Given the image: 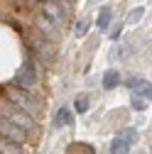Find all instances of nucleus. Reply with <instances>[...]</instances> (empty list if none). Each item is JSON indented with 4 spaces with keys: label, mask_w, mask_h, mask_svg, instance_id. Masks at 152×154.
<instances>
[{
    "label": "nucleus",
    "mask_w": 152,
    "mask_h": 154,
    "mask_svg": "<svg viewBox=\"0 0 152 154\" xmlns=\"http://www.w3.org/2000/svg\"><path fill=\"white\" fill-rule=\"evenodd\" d=\"M135 91H138V95H140V98H150V100H152V83L140 81V86H138Z\"/></svg>",
    "instance_id": "4468645a"
},
{
    "label": "nucleus",
    "mask_w": 152,
    "mask_h": 154,
    "mask_svg": "<svg viewBox=\"0 0 152 154\" xmlns=\"http://www.w3.org/2000/svg\"><path fill=\"white\" fill-rule=\"evenodd\" d=\"M142 15H145V8H135V10H130V15H128V22H130V25L140 22V20H142Z\"/></svg>",
    "instance_id": "2eb2a0df"
},
{
    "label": "nucleus",
    "mask_w": 152,
    "mask_h": 154,
    "mask_svg": "<svg viewBox=\"0 0 152 154\" xmlns=\"http://www.w3.org/2000/svg\"><path fill=\"white\" fill-rule=\"evenodd\" d=\"M110 17H113V10H110V8H101V10H98V20H96L98 29H108Z\"/></svg>",
    "instance_id": "9b49d317"
},
{
    "label": "nucleus",
    "mask_w": 152,
    "mask_h": 154,
    "mask_svg": "<svg viewBox=\"0 0 152 154\" xmlns=\"http://www.w3.org/2000/svg\"><path fill=\"white\" fill-rule=\"evenodd\" d=\"M128 152H130V144L123 142L120 137H116V140L110 142V154H128Z\"/></svg>",
    "instance_id": "f8f14e48"
},
{
    "label": "nucleus",
    "mask_w": 152,
    "mask_h": 154,
    "mask_svg": "<svg viewBox=\"0 0 152 154\" xmlns=\"http://www.w3.org/2000/svg\"><path fill=\"white\" fill-rule=\"evenodd\" d=\"M0 137H5V140H10V142H15V144H25V142H27V132H25L22 127L8 122L5 118H0Z\"/></svg>",
    "instance_id": "423d86ee"
},
{
    "label": "nucleus",
    "mask_w": 152,
    "mask_h": 154,
    "mask_svg": "<svg viewBox=\"0 0 152 154\" xmlns=\"http://www.w3.org/2000/svg\"><path fill=\"white\" fill-rule=\"evenodd\" d=\"M118 83H120V73H118V71H113V69L106 71V76H103V88L110 91V88H116Z\"/></svg>",
    "instance_id": "9d476101"
},
{
    "label": "nucleus",
    "mask_w": 152,
    "mask_h": 154,
    "mask_svg": "<svg viewBox=\"0 0 152 154\" xmlns=\"http://www.w3.org/2000/svg\"><path fill=\"white\" fill-rule=\"evenodd\" d=\"M25 44L34 56H40L44 64H54V59H56L54 42H47L40 32H25Z\"/></svg>",
    "instance_id": "f257e3e1"
},
{
    "label": "nucleus",
    "mask_w": 152,
    "mask_h": 154,
    "mask_svg": "<svg viewBox=\"0 0 152 154\" xmlns=\"http://www.w3.org/2000/svg\"><path fill=\"white\" fill-rule=\"evenodd\" d=\"M118 37H120V25L113 27V32H110V39H118Z\"/></svg>",
    "instance_id": "6ab92c4d"
},
{
    "label": "nucleus",
    "mask_w": 152,
    "mask_h": 154,
    "mask_svg": "<svg viewBox=\"0 0 152 154\" xmlns=\"http://www.w3.org/2000/svg\"><path fill=\"white\" fill-rule=\"evenodd\" d=\"M34 27H37V32H40L47 42H56V39H59V27H56L54 22H49L42 12L34 17Z\"/></svg>",
    "instance_id": "0eeeda50"
},
{
    "label": "nucleus",
    "mask_w": 152,
    "mask_h": 154,
    "mask_svg": "<svg viewBox=\"0 0 152 154\" xmlns=\"http://www.w3.org/2000/svg\"><path fill=\"white\" fill-rule=\"evenodd\" d=\"M54 122H56V127H66V125H71V122H74V112H71L69 108H62L59 112H56Z\"/></svg>",
    "instance_id": "6e6552de"
},
{
    "label": "nucleus",
    "mask_w": 152,
    "mask_h": 154,
    "mask_svg": "<svg viewBox=\"0 0 152 154\" xmlns=\"http://www.w3.org/2000/svg\"><path fill=\"white\" fill-rule=\"evenodd\" d=\"M5 98L10 100V105L20 108V110H25L27 115H37V112H40V100H37V98H32V95H30V91H25V88L8 86V88H5Z\"/></svg>",
    "instance_id": "f03ea898"
},
{
    "label": "nucleus",
    "mask_w": 152,
    "mask_h": 154,
    "mask_svg": "<svg viewBox=\"0 0 152 154\" xmlns=\"http://www.w3.org/2000/svg\"><path fill=\"white\" fill-rule=\"evenodd\" d=\"M15 83L20 86V88H25V91L34 88V83H37V66H34L32 59H25V61H22L20 71L15 73Z\"/></svg>",
    "instance_id": "39448f33"
},
{
    "label": "nucleus",
    "mask_w": 152,
    "mask_h": 154,
    "mask_svg": "<svg viewBox=\"0 0 152 154\" xmlns=\"http://www.w3.org/2000/svg\"><path fill=\"white\" fill-rule=\"evenodd\" d=\"M74 108H76V112H86L88 110V98H86V95H79L76 103H74Z\"/></svg>",
    "instance_id": "f3484780"
},
{
    "label": "nucleus",
    "mask_w": 152,
    "mask_h": 154,
    "mask_svg": "<svg viewBox=\"0 0 152 154\" xmlns=\"http://www.w3.org/2000/svg\"><path fill=\"white\" fill-rule=\"evenodd\" d=\"M118 137H120L123 142H128V144H135V142H138V130L125 127V130H120V134H118Z\"/></svg>",
    "instance_id": "ddd939ff"
},
{
    "label": "nucleus",
    "mask_w": 152,
    "mask_h": 154,
    "mask_svg": "<svg viewBox=\"0 0 152 154\" xmlns=\"http://www.w3.org/2000/svg\"><path fill=\"white\" fill-rule=\"evenodd\" d=\"M42 15L56 27H62L69 15V3H64V0H42Z\"/></svg>",
    "instance_id": "20e7f679"
},
{
    "label": "nucleus",
    "mask_w": 152,
    "mask_h": 154,
    "mask_svg": "<svg viewBox=\"0 0 152 154\" xmlns=\"http://www.w3.org/2000/svg\"><path fill=\"white\" fill-rule=\"evenodd\" d=\"M130 108H132V110H138V112L145 110V98H140L138 93H132V98H130Z\"/></svg>",
    "instance_id": "dca6fc26"
},
{
    "label": "nucleus",
    "mask_w": 152,
    "mask_h": 154,
    "mask_svg": "<svg viewBox=\"0 0 152 154\" xmlns=\"http://www.w3.org/2000/svg\"><path fill=\"white\" fill-rule=\"evenodd\" d=\"M0 118H5L8 122H12V125H17V127H22L27 134L34 130V118H32V115H27L25 110L15 108V105H5V108H0Z\"/></svg>",
    "instance_id": "7ed1b4c3"
},
{
    "label": "nucleus",
    "mask_w": 152,
    "mask_h": 154,
    "mask_svg": "<svg viewBox=\"0 0 152 154\" xmlns=\"http://www.w3.org/2000/svg\"><path fill=\"white\" fill-rule=\"evenodd\" d=\"M64 3H71V0H64Z\"/></svg>",
    "instance_id": "aec40b11"
},
{
    "label": "nucleus",
    "mask_w": 152,
    "mask_h": 154,
    "mask_svg": "<svg viewBox=\"0 0 152 154\" xmlns=\"http://www.w3.org/2000/svg\"><path fill=\"white\" fill-rule=\"evenodd\" d=\"M0 154H22V144H15L5 137H0Z\"/></svg>",
    "instance_id": "1a4fd4ad"
},
{
    "label": "nucleus",
    "mask_w": 152,
    "mask_h": 154,
    "mask_svg": "<svg viewBox=\"0 0 152 154\" xmlns=\"http://www.w3.org/2000/svg\"><path fill=\"white\" fill-rule=\"evenodd\" d=\"M86 29H88V20H86V17H84V20H79V22H76V34H86Z\"/></svg>",
    "instance_id": "a211bd4d"
}]
</instances>
